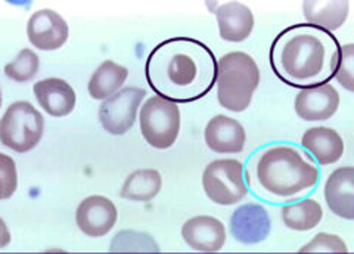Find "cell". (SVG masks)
I'll list each match as a JSON object with an SVG mask.
<instances>
[{
  "instance_id": "obj_11",
  "label": "cell",
  "mask_w": 354,
  "mask_h": 254,
  "mask_svg": "<svg viewBox=\"0 0 354 254\" xmlns=\"http://www.w3.org/2000/svg\"><path fill=\"white\" fill-rule=\"evenodd\" d=\"M114 203L101 195L87 197L77 207L75 222L87 237L99 238L106 235L117 222Z\"/></svg>"
},
{
  "instance_id": "obj_13",
  "label": "cell",
  "mask_w": 354,
  "mask_h": 254,
  "mask_svg": "<svg viewBox=\"0 0 354 254\" xmlns=\"http://www.w3.org/2000/svg\"><path fill=\"white\" fill-rule=\"evenodd\" d=\"M182 237L191 248L201 253H216L226 242L225 225L213 216H196L185 222Z\"/></svg>"
},
{
  "instance_id": "obj_20",
  "label": "cell",
  "mask_w": 354,
  "mask_h": 254,
  "mask_svg": "<svg viewBox=\"0 0 354 254\" xmlns=\"http://www.w3.org/2000/svg\"><path fill=\"white\" fill-rule=\"evenodd\" d=\"M129 71L123 65H118L113 61L102 62L88 80V95L93 99H108L117 93L121 86L124 84Z\"/></svg>"
},
{
  "instance_id": "obj_23",
  "label": "cell",
  "mask_w": 354,
  "mask_h": 254,
  "mask_svg": "<svg viewBox=\"0 0 354 254\" xmlns=\"http://www.w3.org/2000/svg\"><path fill=\"white\" fill-rule=\"evenodd\" d=\"M111 253H160V247L148 234L136 230H121L111 241Z\"/></svg>"
},
{
  "instance_id": "obj_10",
  "label": "cell",
  "mask_w": 354,
  "mask_h": 254,
  "mask_svg": "<svg viewBox=\"0 0 354 254\" xmlns=\"http://www.w3.org/2000/svg\"><path fill=\"white\" fill-rule=\"evenodd\" d=\"M229 226L232 235L236 241L245 246H254L268 238L272 222L264 206L248 203L238 207L232 213Z\"/></svg>"
},
{
  "instance_id": "obj_3",
  "label": "cell",
  "mask_w": 354,
  "mask_h": 254,
  "mask_svg": "<svg viewBox=\"0 0 354 254\" xmlns=\"http://www.w3.org/2000/svg\"><path fill=\"white\" fill-rule=\"evenodd\" d=\"M317 176L316 165L297 148L286 145L266 149L257 163V179L263 190L282 198L312 190Z\"/></svg>"
},
{
  "instance_id": "obj_6",
  "label": "cell",
  "mask_w": 354,
  "mask_h": 254,
  "mask_svg": "<svg viewBox=\"0 0 354 254\" xmlns=\"http://www.w3.org/2000/svg\"><path fill=\"white\" fill-rule=\"evenodd\" d=\"M140 131L151 147L170 148L180 131L179 107L161 96L149 98L142 105Z\"/></svg>"
},
{
  "instance_id": "obj_19",
  "label": "cell",
  "mask_w": 354,
  "mask_h": 254,
  "mask_svg": "<svg viewBox=\"0 0 354 254\" xmlns=\"http://www.w3.org/2000/svg\"><path fill=\"white\" fill-rule=\"evenodd\" d=\"M350 3L347 0H307L303 2V14L307 24L335 31L344 26L348 17Z\"/></svg>"
},
{
  "instance_id": "obj_21",
  "label": "cell",
  "mask_w": 354,
  "mask_h": 254,
  "mask_svg": "<svg viewBox=\"0 0 354 254\" xmlns=\"http://www.w3.org/2000/svg\"><path fill=\"white\" fill-rule=\"evenodd\" d=\"M162 185L161 174L155 169L133 172L121 188V198L131 201L147 203L158 195Z\"/></svg>"
},
{
  "instance_id": "obj_7",
  "label": "cell",
  "mask_w": 354,
  "mask_h": 254,
  "mask_svg": "<svg viewBox=\"0 0 354 254\" xmlns=\"http://www.w3.org/2000/svg\"><path fill=\"white\" fill-rule=\"evenodd\" d=\"M203 186L209 200L220 206L236 204L248 194L243 182V165L232 158L209 163L203 174Z\"/></svg>"
},
{
  "instance_id": "obj_18",
  "label": "cell",
  "mask_w": 354,
  "mask_h": 254,
  "mask_svg": "<svg viewBox=\"0 0 354 254\" xmlns=\"http://www.w3.org/2000/svg\"><path fill=\"white\" fill-rule=\"evenodd\" d=\"M301 145L322 165L337 163L344 154V140L329 127L308 129L301 138Z\"/></svg>"
},
{
  "instance_id": "obj_24",
  "label": "cell",
  "mask_w": 354,
  "mask_h": 254,
  "mask_svg": "<svg viewBox=\"0 0 354 254\" xmlns=\"http://www.w3.org/2000/svg\"><path fill=\"white\" fill-rule=\"evenodd\" d=\"M39 67L40 61L37 55L31 49H22L12 62L5 65V74L10 80L26 83L35 79L39 73Z\"/></svg>"
},
{
  "instance_id": "obj_5",
  "label": "cell",
  "mask_w": 354,
  "mask_h": 254,
  "mask_svg": "<svg viewBox=\"0 0 354 254\" xmlns=\"http://www.w3.org/2000/svg\"><path fill=\"white\" fill-rule=\"evenodd\" d=\"M44 130L43 116L30 102L10 105L0 121V139L17 152H28L40 142Z\"/></svg>"
},
{
  "instance_id": "obj_25",
  "label": "cell",
  "mask_w": 354,
  "mask_h": 254,
  "mask_svg": "<svg viewBox=\"0 0 354 254\" xmlns=\"http://www.w3.org/2000/svg\"><path fill=\"white\" fill-rule=\"evenodd\" d=\"M353 67H354V46L351 43L341 46L339 57L337 64V71L334 79L346 87L348 92H354V77H353Z\"/></svg>"
},
{
  "instance_id": "obj_26",
  "label": "cell",
  "mask_w": 354,
  "mask_h": 254,
  "mask_svg": "<svg viewBox=\"0 0 354 254\" xmlns=\"http://www.w3.org/2000/svg\"><path fill=\"white\" fill-rule=\"evenodd\" d=\"M346 242L337 235L317 234L307 246L300 248V253H347Z\"/></svg>"
},
{
  "instance_id": "obj_17",
  "label": "cell",
  "mask_w": 354,
  "mask_h": 254,
  "mask_svg": "<svg viewBox=\"0 0 354 254\" xmlns=\"http://www.w3.org/2000/svg\"><path fill=\"white\" fill-rule=\"evenodd\" d=\"M220 37L226 42L239 43L250 37L254 28L251 9L239 2H227L216 9Z\"/></svg>"
},
{
  "instance_id": "obj_16",
  "label": "cell",
  "mask_w": 354,
  "mask_h": 254,
  "mask_svg": "<svg viewBox=\"0 0 354 254\" xmlns=\"http://www.w3.org/2000/svg\"><path fill=\"white\" fill-rule=\"evenodd\" d=\"M40 107L52 117H65L75 107V92L62 79H44L32 86Z\"/></svg>"
},
{
  "instance_id": "obj_4",
  "label": "cell",
  "mask_w": 354,
  "mask_h": 254,
  "mask_svg": "<svg viewBox=\"0 0 354 254\" xmlns=\"http://www.w3.org/2000/svg\"><path fill=\"white\" fill-rule=\"evenodd\" d=\"M216 84L221 107L234 113L245 111L260 84V70L248 53L230 52L217 60Z\"/></svg>"
},
{
  "instance_id": "obj_27",
  "label": "cell",
  "mask_w": 354,
  "mask_h": 254,
  "mask_svg": "<svg viewBox=\"0 0 354 254\" xmlns=\"http://www.w3.org/2000/svg\"><path fill=\"white\" fill-rule=\"evenodd\" d=\"M17 190V169L12 158L2 154V197L9 198Z\"/></svg>"
},
{
  "instance_id": "obj_9",
  "label": "cell",
  "mask_w": 354,
  "mask_h": 254,
  "mask_svg": "<svg viewBox=\"0 0 354 254\" xmlns=\"http://www.w3.org/2000/svg\"><path fill=\"white\" fill-rule=\"evenodd\" d=\"M66 21L52 9H40L32 14L27 24V36L32 46L40 51H57L68 40Z\"/></svg>"
},
{
  "instance_id": "obj_14",
  "label": "cell",
  "mask_w": 354,
  "mask_h": 254,
  "mask_svg": "<svg viewBox=\"0 0 354 254\" xmlns=\"http://www.w3.org/2000/svg\"><path fill=\"white\" fill-rule=\"evenodd\" d=\"M245 130L238 120L226 116H216L205 127L208 148L220 154H238L245 145Z\"/></svg>"
},
{
  "instance_id": "obj_15",
  "label": "cell",
  "mask_w": 354,
  "mask_h": 254,
  "mask_svg": "<svg viewBox=\"0 0 354 254\" xmlns=\"http://www.w3.org/2000/svg\"><path fill=\"white\" fill-rule=\"evenodd\" d=\"M325 200L332 213L353 220L354 219V169H337L325 185Z\"/></svg>"
},
{
  "instance_id": "obj_2",
  "label": "cell",
  "mask_w": 354,
  "mask_h": 254,
  "mask_svg": "<svg viewBox=\"0 0 354 254\" xmlns=\"http://www.w3.org/2000/svg\"><path fill=\"white\" fill-rule=\"evenodd\" d=\"M341 45L334 33L300 23L274 37L270 65L276 77L297 89L328 84L334 79Z\"/></svg>"
},
{
  "instance_id": "obj_12",
  "label": "cell",
  "mask_w": 354,
  "mask_h": 254,
  "mask_svg": "<svg viewBox=\"0 0 354 254\" xmlns=\"http://www.w3.org/2000/svg\"><path fill=\"white\" fill-rule=\"evenodd\" d=\"M339 95L332 84L301 89L295 98V113L306 121L328 120L337 113Z\"/></svg>"
},
{
  "instance_id": "obj_1",
  "label": "cell",
  "mask_w": 354,
  "mask_h": 254,
  "mask_svg": "<svg viewBox=\"0 0 354 254\" xmlns=\"http://www.w3.org/2000/svg\"><path fill=\"white\" fill-rule=\"evenodd\" d=\"M145 77L157 96L174 104L195 102L216 84L217 58L201 40L170 37L151 51Z\"/></svg>"
},
{
  "instance_id": "obj_8",
  "label": "cell",
  "mask_w": 354,
  "mask_h": 254,
  "mask_svg": "<svg viewBox=\"0 0 354 254\" xmlns=\"http://www.w3.org/2000/svg\"><path fill=\"white\" fill-rule=\"evenodd\" d=\"M147 92L139 87H126L114 93L99 107V120L111 135H124L136 121L138 109Z\"/></svg>"
},
{
  "instance_id": "obj_22",
  "label": "cell",
  "mask_w": 354,
  "mask_h": 254,
  "mask_svg": "<svg viewBox=\"0 0 354 254\" xmlns=\"http://www.w3.org/2000/svg\"><path fill=\"white\" fill-rule=\"evenodd\" d=\"M285 226L294 230H310L316 228L324 216V210L315 200L285 206L281 212Z\"/></svg>"
}]
</instances>
